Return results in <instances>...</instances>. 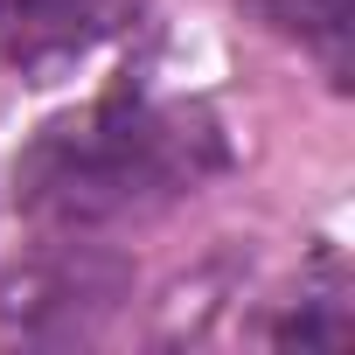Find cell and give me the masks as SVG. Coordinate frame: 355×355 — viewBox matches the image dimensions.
Wrapping results in <instances>:
<instances>
[{
  "mask_svg": "<svg viewBox=\"0 0 355 355\" xmlns=\"http://www.w3.org/2000/svg\"><path fill=\"white\" fill-rule=\"evenodd\" d=\"M202 146L209 132H196L182 112L98 105L35 139L21 160V202L49 223H112L189 189L202 174Z\"/></svg>",
  "mask_w": 355,
  "mask_h": 355,
  "instance_id": "obj_1",
  "label": "cell"
},
{
  "mask_svg": "<svg viewBox=\"0 0 355 355\" xmlns=\"http://www.w3.org/2000/svg\"><path fill=\"white\" fill-rule=\"evenodd\" d=\"M125 21V0H0V63L21 77L70 70Z\"/></svg>",
  "mask_w": 355,
  "mask_h": 355,
  "instance_id": "obj_2",
  "label": "cell"
},
{
  "mask_svg": "<svg viewBox=\"0 0 355 355\" xmlns=\"http://www.w3.org/2000/svg\"><path fill=\"white\" fill-rule=\"evenodd\" d=\"M244 8L286 35H341L348 28V0H244Z\"/></svg>",
  "mask_w": 355,
  "mask_h": 355,
  "instance_id": "obj_3",
  "label": "cell"
},
{
  "mask_svg": "<svg viewBox=\"0 0 355 355\" xmlns=\"http://www.w3.org/2000/svg\"><path fill=\"white\" fill-rule=\"evenodd\" d=\"M21 293H28V313L42 306V272H28V279H15ZM0 341H35V320H15V327H0Z\"/></svg>",
  "mask_w": 355,
  "mask_h": 355,
  "instance_id": "obj_4",
  "label": "cell"
}]
</instances>
